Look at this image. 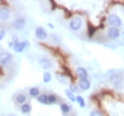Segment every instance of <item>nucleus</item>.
<instances>
[{
    "label": "nucleus",
    "mask_w": 124,
    "mask_h": 116,
    "mask_svg": "<svg viewBox=\"0 0 124 116\" xmlns=\"http://www.w3.org/2000/svg\"><path fill=\"white\" fill-rule=\"evenodd\" d=\"M110 82L115 88L120 89L123 83V77H122V74L119 72H114L110 75Z\"/></svg>",
    "instance_id": "obj_1"
},
{
    "label": "nucleus",
    "mask_w": 124,
    "mask_h": 116,
    "mask_svg": "<svg viewBox=\"0 0 124 116\" xmlns=\"http://www.w3.org/2000/svg\"><path fill=\"white\" fill-rule=\"evenodd\" d=\"M107 21L114 28H118V27H120L122 25V20L116 14H110L108 16V18H107Z\"/></svg>",
    "instance_id": "obj_2"
},
{
    "label": "nucleus",
    "mask_w": 124,
    "mask_h": 116,
    "mask_svg": "<svg viewBox=\"0 0 124 116\" xmlns=\"http://www.w3.org/2000/svg\"><path fill=\"white\" fill-rule=\"evenodd\" d=\"M82 20H81L79 17H74V18L70 21V23H69V27L70 29H72L74 31H76V30H79L81 29V27H82Z\"/></svg>",
    "instance_id": "obj_3"
},
{
    "label": "nucleus",
    "mask_w": 124,
    "mask_h": 116,
    "mask_svg": "<svg viewBox=\"0 0 124 116\" xmlns=\"http://www.w3.org/2000/svg\"><path fill=\"white\" fill-rule=\"evenodd\" d=\"M11 12L7 6H2L0 8V19L2 21H7L10 18Z\"/></svg>",
    "instance_id": "obj_4"
},
{
    "label": "nucleus",
    "mask_w": 124,
    "mask_h": 116,
    "mask_svg": "<svg viewBox=\"0 0 124 116\" xmlns=\"http://www.w3.org/2000/svg\"><path fill=\"white\" fill-rule=\"evenodd\" d=\"M25 26H26V21L24 19H17L13 22V29L16 30H22L25 28Z\"/></svg>",
    "instance_id": "obj_5"
},
{
    "label": "nucleus",
    "mask_w": 124,
    "mask_h": 116,
    "mask_svg": "<svg viewBox=\"0 0 124 116\" xmlns=\"http://www.w3.org/2000/svg\"><path fill=\"white\" fill-rule=\"evenodd\" d=\"M107 36L110 39H116L120 36V31L117 28H110L107 31Z\"/></svg>",
    "instance_id": "obj_6"
},
{
    "label": "nucleus",
    "mask_w": 124,
    "mask_h": 116,
    "mask_svg": "<svg viewBox=\"0 0 124 116\" xmlns=\"http://www.w3.org/2000/svg\"><path fill=\"white\" fill-rule=\"evenodd\" d=\"M36 36L39 40H44L48 37L47 32L43 28H37L36 29Z\"/></svg>",
    "instance_id": "obj_7"
},
{
    "label": "nucleus",
    "mask_w": 124,
    "mask_h": 116,
    "mask_svg": "<svg viewBox=\"0 0 124 116\" xmlns=\"http://www.w3.org/2000/svg\"><path fill=\"white\" fill-rule=\"evenodd\" d=\"M39 65L44 70H48L52 67V62L50 61L48 59H45V58H43V59H41L39 60Z\"/></svg>",
    "instance_id": "obj_8"
},
{
    "label": "nucleus",
    "mask_w": 124,
    "mask_h": 116,
    "mask_svg": "<svg viewBox=\"0 0 124 116\" xmlns=\"http://www.w3.org/2000/svg\"><path fill=\"white\" fill-rule=\"evenodd\" d=\"M12 59V55L8 52H2L0 53V64H6Z\"/></svg>",
    "instance_id": "obj_9"
},
{
    "label": "nucleus",
    "mask_w": 124,
    "mask_h": 116,
    "mask_svg": "<svg viewBox=\"0 0 124 116\" xmlns=\"http://www.w3.org/2000/svg\"><path fill=\"white\" fill-rule=\"evenodd\" d=\"M29 44L28 43V41H25V42H22V43H19L18 44H15L14 47H13V50L15 51L16 52H23L24 49L26 48L27 46H29Z\"/></svg>",
    "instance_id": "obj_10"
},
{
    "label": "nucleus",
    "mask_w": 124,
    "mask_h": 116,
    "mask_svg": "<svg viewBox=\"0 0 124 116\" xmlns=\"http://www.w3.org/2000/svg\"><path fill=\"white\" fill-rule=\"evenodd\" d=\"M76 75L80 80H86L87 77H88V74H87V71H86L83 67H78L76 69Z\"/></svg>",
    "instance_id": "obj_11"
},
{
    "label": "nucleus",
    "mask_w": 124,
    "mask_h": 116,
    "mask_svg": "<svg viewBox=\"0 0 124 116\" xmlns=\"http://www.w3.org/2000/svg\"><path fill=\"white\" fill-rule=\"evenodd\" d=\"M79 87L83 90H89L91 88V83L87 79L86 80H80V83H79Z\"/></svg>",
    "instance_id": "obj_12"
},
{
    "label": "nucleus",
    "mask_w": 124,
    "mask_h": 116,
    "mask_svg": "<svg viewBox=\"0 0 124 116\" xmlns=\"http://www.w3.org/2000/svg\"><path fill=\"white\" fill-rule=\"evenodd\" d=\"M56 78H57V80L60 83H63V84H67L68 83V79H67L68 77L65 74H58Z\"/></svg>",
    "instance_id": "obj_13"
},
{
    "label": "nucleus",
    "mask_w": 124,
    "mask_h": 116,
    "mask_svg": "<svg viewBox=\"0 0 124 116\" xmlns=\"http://www.w3.org/2000/svg\"><path fill=\"white\" fill-rule=\"evenodd\" d=\"M37 101L39 103L43 104V105H48L49 104V102H48V96L44 95V94L39 96L38 98H37Z\"/></svg>",
    "instance_id": "obj_14"
},
{
    "label": "nucleus",
    "mask_w": 124,
    "mask_h": 116,
    "mask_svg": "<svg viewBox=\"0 0 124 116\" xmlns=\"http://www.w3.org/2000/svg\"><path fill=\"white\" fill-rule=\"evenodd\" d=\"M66 95H67V98H69L70 101H72V102L76 101V97H75L74 93H73L70 90H66Z\"/></svg>",
    "instance_id": "obj_15"
},
{
    "label": "nucleus",
    "mask_w": 124,
    "mask_h": 116,
    "mask_svg": "<svg viewBox=\"0 0 124 116\" xmlns=\"http://www.w3.org/2000/svg\"><path fill=\"white\" fill-rule=\"evenodd\" d=\"M27 99V97L26 95H24V94H19L17 97H16V101L18 102L19 104H23Z\"/></svg>",
    "instance_id": "obj_16"
},
{
    "label": "nucleus",
    "mask_w": 124,
    "mask_h": 116,
    "mask_svg": "<svg viewBox=\"0 0 124 116\" xmlns=\"http://www.w3.org/2000/svg\"><path fill=\"white\" fill-rule=\"evenodd\" d=\"M96 30L97 29L94 28V27L91 25V24H89V27H88V35H89V37H92L93 35L95 34Z\"/></svg>",
    "instance_id": "obj_17"
},
{
    "label": "nucleus",
    "mask_w": 124,
    "mask_h": 116,
    "mask_svg": "<svg viewBox=\"0 0 124 116\" xmlns=\"http://www.w3.org/2000/svg\"><path fill=\"white\" fill-rule=\"evenodd\" d=\"M60 109H61V111L63 112L64 114H67V113H69V111H70V107L67 104H61V105H60Z\"/></svg>",
    "instance_id": "obj_18"
},
{
    "label": "nucleus",
    "mask_w": 124,
    "mask_h": 116,
    "mask_svg": "<svg viewBox=\"0 0 124 116\" xmlns=\"http://www.w3.org/2000/svg\"><path fill=\"white\" fill-rule=\"evenodd\" d=\"M76 101H77V103L80 105V106L82 107V108L85 107V102H84V99H83V97L77 96V97H76Z\"/></svg>",
    "instance_id": "obj_19"
},
{
    "label": "nucleus",
    "mask_w": 124,
    "mask_h": 116,
    "mask_svg": "<svg viewBox=\"0 0 124 116\" xmlns=\"http://www.w3.org/2000/svg\"><path fill=\"white\" fill-rule=\"evenodd\" d=\"M29 94L32 97H37L39 95V90L37 88H31L29 90Z\"/></svg>",
    "instance_id": "obj_20"
},
{
    "label": "nucleus",
    "mask_w": 124,
    "mask_h": 116,
    "mask_svg": "<svg viewBox=\"0 0 124 116\" xmlns=\"http://www.w3.org/2000/svg\"><path fill=\"white\" fill-rule=\"evenodd\" d=\"M21 110L23 114H27V113H29L30 111V106H29V104H24L23 106H21Z\"/></svg>",
    "instance_id": "obj_21"
},
{
    "label": "nucleus",
    "mask_w": 124,
    "mask_h": 116,
    "mask_svg": "<svg viewBox=\"0 0 124 116\" xmlns=\"http://www.w3.org/2000/svg\"><path fill=\"white\" fill-rule=\"evenodd\" d=\"M48 102H49V104L56 103V102H57V98H56V96L52 95V94L48 96Z\"/></svg>",
    "instance_id": "obj_22"
},
{
    "label": "nucleus",
    "mask_w": 124,
    "mask_h": 116,
    "mask_svg": "<svg viewBox=\"0 0 124 116\" xmlns=\"http://www.w3.org/2000/svg\"><path fill=\"white\" fill-rule=\"evenodd\" d=\"M52 80V75L48 72H45L44 74V83H49L50 81Z\"/></svg>",
    "instance_id": "obj_23"
},
{
    "label": "nucleus",
    "mask_w": 124,
    "mask_h": 116,
    "mask_svg": "<svg viewBox=\"0 0 124 116\" xmlns=\"http://www.w3.org/2000/svg\"><path fill=\"white\" fill-rule=\"evenodd\" d=\"M52 39H53L55 42H57V43H60V42L62 41V37L57 33L52 34Z\"/></svg>",
    "instance_id": "obj_24"
},
{
    "label": "nucleus",
    "mask_w": 124,
    "mask_h": 116,
    "mask_svg": "<svg viewBox=\"0 0 124 116\" xmlns=\"http://www.w3.org/2000/svg\"><path fill=\"white\" fill-rule=\"evenodd\" d=\"M63 69H64V71H65V75H67V77H69L71 80H74V78H73V75H72V73L70 72V70L67 68V67H63Z\"/></svg>",
    "instance_id": "obj_25"
},
{
    "label": "nucleus",
    "mask_w": 124,
    "mask_h": 116,
    "mask_svg": "<svg viewBox=\"0 0 124 116\" xmlns=\"http://www.w3.org/2000/svg\"><path fill=\"white\" fill-rule=\"evenodd\" d=\"M90 116H104V114L100 111H92Z\"/></svg>",
    "instance_id": "obj_26"
},
{
    "label": "nucleus",
    "mask_w": 124,
    "mask_h": 116,
    "mask_svg": "<svg viewBox=\"0 0 124 116\" xmlns=\"http://www.w3.org/2000/svg\"><path fill=\"white\" fill-rule=\"evenodd\" d=\"M70 90H71L73 93H74V92H78L77 86L75 85V84H71V85H70Z\"/></svg>",
    "instance_id": "obj_27"
},
{
    "label": "nucleus",
    "mask_w": 124,
    "mask_h": 116,
    "mask_svg": "<svg viewBox=\"0 0 124 116\" xmlns=\"http://www.w3.org/2000/svg\"><path fill=\"white\" fill-rule=\"evenodd\" d=\"M12 38H13V44H14V45H15V44H18L19 43H20V41H19V39H18V37H17V36H13Z\"/></svg>",
    "instance_id": "obj_28"
},
{
    "label": "nucleus",
    "mask_w": 124,
    "mask_h": 116,
    "mask_svg": "<svg viewBox=\"0 0 124 116\" xmlns=\"http://www.w3.org/2000/svg\"><path fill=\"white\" fill-rule=\"evenodd\" d=\"M5 36V32L4 30H0V41H2Z\"/></svg>",
    "instance_id": "obj_29"
},
{
    "label": "nucleus",
    "mask_w": 124,
    "mask_h": 116,
    "mask_svg": "<svg viewBox=\"0 0 124 116\" xmlns=\"http://www.w3.org/2000/svg\"><path fill=\"white\" fill-rule=\"evenodd\" d=\"M51 3H52V5H53V6H52V10H54L55 8H56V5H55V2L54 1H51Z\"/></svg>",
    "instance_id": "obj_30"
},
{
    "label": "nucleus",
    "mask_w": 124,
    "mask_h": 116,
    "mask_svg": "<svg viewBox=\"0 0 124 116\" xmlns=\"http://www.w3.org/2000/svg\"><path fill=\"white\" fill-rule=\"evenodd\" d=\"M48 27H50L51 29H54V26H53L52 23H48Z\"/></svg>",
    "instance_id": "obj_31"
}]
</instances>
